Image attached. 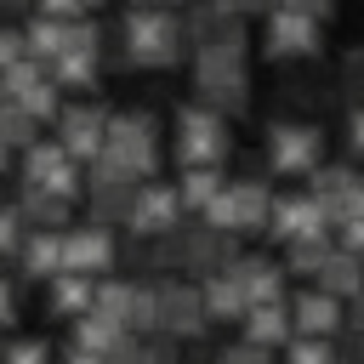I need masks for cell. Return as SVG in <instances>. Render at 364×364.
I'll use <instances>...</instances> for the list:
<instances>
[{
	"instance_id": "obj_1",
	"label": "cell",
	"mask_w": 364,
	"mask_h": 364,
	"mask_svg": "<svg viewBox=\"0 0 364 364\" xmlns=\"http://www.w3.org/2000/svg\"><path fill=\"white\" fill-rule=\"evenodd\" d=\"M188 57V34H182V17L171 11V6H159V0H148V6H125V17H119V63H131V68H176Z\"/></svg>"
},
{
	"instance_id": "obj_2",
	"label": "cell",
	"mask_w": 364,
	"mask_h": 364,
	"mask_svg": "<svg viewBox=\"0 0 364 364\" xmlns=\"http://www.w3.org/2000/svg\"><path fill=\"white\" fill-rule=\"evenodd\" d=\"M233 136H228V114H216L210 102H176L171 119V159L176 165H228Z\"/></svg>"
},
{
	"instance_id": "obj_3",
	"label": "cell",
	"mask_w": 364,
	"mask_h": 364,
	"mask_svg": "<svg viewBox=\"0 0 364 364\" xmlns=\"http://www.w3.org/2000/svg\"><path fill=\"white\" fill-rule=\"evenodd\" d=\"M165 131H159V119L148 114V108H108V136H102V154L114 159V165H125L131 176H154L159 171V154H165V142H159Z\"/></svg>"
},
{
	"instance_id": "obj_4",
	"label": "cell",
	"mask_w": 364,
	"mask_h": 364,
	"mask_svg": "<svg viewBox=\"0 0 364 364\" xmlns=\"http://www.w3.org/2000/svg\"><path fill=\"white\" fill-rule=\"evenodd\" d=\"M193 57V97L210 102L216 114L239 119L250 108V68H245V51H188Z\"/></svg>"
},
{
	"instance_id": "obj_5",
	"label": "cell",
	"mask_w": 364,
	"mask_h": 364,
	"mask_svg": "<svg viewBox=\"0 0 364 364\" xmlns=\"http://www.w3.org/2000/svg\"><path fill=\"white\" fill-rule=\"evenodd\" d=\"M318 159H324V125H318V119H296V114L267 119V131H262V165H267L273 176L301 182Z\"/></svg>"
},
{
	"instance_id": "obj_6",
	"label": "cell",
	"mask_w": 364,
	"mask_h": 364,
	"mask_svg": "<svg viewBox=\"0 0 364 364\" xmlns=\"http://www.w3.org/2000/svg\"><path fill=\"white\" fill-rule=\"evenodd\" d=\"M318 51H324V17L296 11L284 0H273L262 11V57L267 63H307Z\"/></svg>"
},
{
	"instance_id": "obj_7",
	"label": "cell",
	"mask_w": 364,
	"mask_h": 364,
	"mask_svg": "<svg viewBox=\"0 0 364 364\" xmlns=\"http://www.w3.org/2000/svg\"><path fill=\"white\" fill-rule=\"evenodd\" d=\"M154 330L171 336L176 347L199 341L210 330V313H205V296H199V279H154Z\"/></svg>"
},
{
	"instance_id": "obj_8",
	"label": "cell",
	"mask_w": 364,
	"mask_h": 364,
	"mask_svg": "<svg viewBox=\"0 0 364 364\" xmlns=\"http://www.w3.org/2000/svg\"><path fill=\"white\" fill-rule=\"evenodd\" d=\"M199 216H205V222H216V228H228L233 239L262 233V228H267V216H273V188H267L262 176H233V182H222V193H216Z\"/></svg>"
},
{
	"instance_id": "obj_9",
	"label": "cell",
	"mask_w": 364,
	"mask_h": 364,
	"mask_svg": "<svg viewBox=\"0 0 364 364\" xmlns=\"http://www.w3.org/2000/svg\"><path fill=\"white\" fill-rule=\"evenodd\" d=\"M17 176H23V182H40V188H51V193H68V199L85 193V165H80L57 136H34V142L17 154Z\"/></svg>"
},
{
	"instance_id": "obj_10",
	"label": "cell",
	"mask_w": 364,
	"mask_h": 364,
	"mask_svg": "<svg viewBox=\"0 0 364 364\" xmlns=\"http://www.w3.org/2000/svg\"><path fill=\"white\" fill-rule=\"evenodd\" d=\"M171 245H176V273H193V279H205V273H216V267H228L239 250H233V233L228 228H216V222H182L176 233H171Z\"/></svg>"
},
{
	"instance_id": "obj_11",
	"label": "cell",
	"mask_w": 364,
	"mask_h": 364,
	"mask_svg": "<svg viewBox=\"0 0 364 364\" xmlns=\"http://www.w3.org/2000/svg\"><path fill=\"white\" fill-rule=\"evenodd\" d=\"M182 216H188V205L176 193V182H154L148 176V182H136V199H131L125 228H131V239H154V233H176Z\"/></svg>"
},
{
	"instance_id": "obj_12",
	"label": "cell",
	"mask_w": 364,
	"mask_h": 364,
	"mask_svg": "<svg viewBox=\"0 0 364 364\" xmlns=\"http://www.w3.org/2000/svg\"><path fill=\"white\" fill-rule=\"evenodd\" d=\"M57 142L80 159V165H91L97 154H102V136H108V108L97 102V97H80V102H68V108H57Z\"/></svg>"
},
{
	"instance_id": "obj_13",
	"label": "cell",
	"mask_w": 364,
	"mask_h": 364,
	"mask_svg": "<svg viewBox=\"0 0 364 364\" xmlns=\"http://www.w3.org/2000/svg\"><path fill=\"white\" fill-rule=\"evenodd\" d=\"M114 262H119V245H114V228L108 222H68L63 228V267H74V273H114Z\"/></svg>"
},
{
	"instance_id": "obj_14",
	"label": "cell",
	"mask_w": 364,
	"mask_h": 364,
	"mask_svg": "<svg viewBox=\"0 0 364 364\" xmlns=\"http://www.w3.org/2000/svg\"><path fill=\"white\" fill-rule=\"evenodd\" d=\"M318 228H330V216H324V205L301 188V193H273V216H267V239L273 245H290V239H301V233H318Z\"/></svg>"
},
{
	"instance_id": "obj_15",
	"label": "cell",
	"mask_w": 364,
	"mask_h": 364,
	"mask_svg": "<svg viewBox=\"0 0 364 364\" xmlns=\"http://www.w3.org/2000/svg\"><path fill=\"white\" fill-rule=\"evenodd\" d=\"M290 324H296V336H330L336 341L347 330V301L318 290V284H307V290L290 296Z\"/></svg>"
},
{
	"instance_id": "obj_16",
	"label": "cell",
	"mask_w": 364,
	"mask_h": 364,
	"mask_svg": "<svg viewBox=\"0 0 364 364\" xmlns=\"http://www.w3.org/2000/svg\"><path fill=\"white\" fill-rule=\"evenodd\" d=\"M245 341H256V347H284L290 336H296V324H290V296H273V301H250L245 307V318L233 324Z\"/></svg>"
},
{
	"instance_id": "obj_17",
	"label": "cell",
	"mask_w": 364,
	"mask_h": 364,
	"mask_svg": "<svg viewBox=\"0 0 364 364\" xmlns=\"http://www.w3.org/2000/svg\"><path fill=\"white\" fill-rule=\"evenodd\" d=\"M17 256V273L46 284L51 273H63V228H23V245L11 250Z\"/></svg>"
},
{
	"instance_id": "obj_18",
	"label": "cell",
	"mask_w": 364,
	"mask_h": 364,
	"mask_svg": "<svg viewBox=\"0 0 364 364\" xmlns=\"http://www.w3.org/2000/svg\"><path fill=\"white\" fill-rule=\"evenodd\" d=\"M17 216H23V228H68V216H74V199L68 193H51V188H40V182H23L17 176Z\"/></svg>"
},
{
	"instance_id": "obj_19",
	"label": "cell",
	"mask_w": 364,
	"mask_h": 364,
	"mask_svg": "<svg viewBox=\"0 0 364 364\" xmlns=\"http://www.w3.org/2000/svg\"><path fill=\"white\" fill-rule=\"evenodd\" d=\"M199 296H205L210 324H239V318H245V307H250V296H245V284H239V273H233V267L205 273V279H199Z\"/></svg>"
},
{
	"instance_id": "obj_20",
	"label": "cell",
	"mask_w": 364,
	"mask_h": 364,
	"mask_svg": "<svg viewBox=\"0 0 364 364\" xmlns=\"http://www.w3.org/2000/svg\"><path fill=\"white\" fill-rule=\"evenodd\" d=\"M228 267L239 273V284H245L250 301H273V296H284V284H290L284 256H279V262H273V256H233Z\"/></svg>"
},
{
	"instance_id": "obj_21",
	"label": "cell",
	"mask_w": 364,
	"mask_h": 364,
	"mask_svg": "<svg viewBox=\"0 0 364 364\" xmlns=\"http://www.w3.org/2000/svg\"><path fill=\"white\" fill-rule=\"evenodd\" d=\"M91 296H97V273H74V267H63V273L46 279V307H51L57 318H80V313H91Z\"/></svg>"
},
{
	"instance_id": "obj_22",
	"label": "cell",
	"mask_w": 364,
	"mask_h": 364,
	"mask_svg": "<svg viewBox=\"0 0 364 364\" xmlns=\"http://www.w3.org/2000/svg\"><path fill=\"white\" fill-rule=\"evenodd\" d=\"M307 284H318V290H330V296H353L358 284H364V256L358 250H347V245H330V256L318 262V273L307 279Z\"/></svg>"
},
{
	"instance_id": "obj_23",
	"label": "cell",
	"mask_w": 364,
	"mask_h": 364,
	"mask_svg": "<svg viewBox=\"0 0 364 364\" xmlns=\"http://www.w3.org/2000/svg\"><path fill=\"white\" fill-rule=\"evenodd\" d=\"M46 68L63 91H97L102 85V57H91V51H57Z\"/></svg>"
},
{
	"instance_id": "obj_24",
	"label": "cell",
	"mask_w": 364,
	"mask_h": 364,
	"mask_svg": "<svg viewBox=\"0 0 364 364\" xmlns=\"http://www.w3.org/2000/svg\"><path fill=\"white\" fill-rule=\"evenodd\" d=\"M228 182V165H176V193L188 210H205Z\"/></svg>"
},
{
	"instance_id": "obj_25",
	"label": "cell",
	"mask_w": 364,
	"mask_h": 364,
	"mask_svg": "<svg viewBox=\"0 0 364 364\" xmlns=\"http://www.w3.org/2000/svg\"><path fill=\"white\" fill-rule=\"evenodd\" d=\"M301 182H307V193H313V199L324 205V216H330V210L347 199V188L358 182V165H324V159H318V165H313Z\"/></svg>"
},
{
	"instance_id": "obj_26",
	"label": "cell",
	"mask_w": 364,
	"mask_h": 364,
	"mask_svg": "<svg viewBox=\"0 0 364 364\" xmlns=\"http://www.w3.org/2000/svg\"><path fill=\"white\" fill-rule=\"evenodd\" d=\"M330 245H336V228H318V233L290 239V245H284V267H290V279H313L318 262L330 256Z\"/></svg>"
},
{
	"instance_id": "obj_27",
	"label": "cell",
	"mask_w": 364,
	"mask_h": 364,
	"mask_svg": "<svg viewBox=\"0 0 364 364\" xmlns=\"http://www.w3.org/2000/svg\"><path fill=\"white\" fill-rule=\"evenodd\" d=\"M63 28H68V17L34 11V17L23 23V51H28V57H40V63H51V57L63 51Z\"/></svg>"
},
{
	"instance_id": "obj_28",
	"label": "cell",
	"mask_w": 364,
	"mask_h": 364,
	"mask_svg": "<svg viewBox=\"0 0 364 364\" xmlns=\"http://www.w3.org/2000/svg\"><path fill=\"white\" fill-rule=\"evenodd\" d=\"M0 136H6V142L23 154L34 136H46V119H34V114H28L17 97H0Z\"/></svg>"
},
{
	"instance_id": "obj_29",
	"label": "cell",
	"mask_w": 364,
	"mask_h": 364,
	"mask_svg": "<svg viewBox=\"0 0 364 364\" xmlns=\"http://www.w3.org/2000/svg\"><path fill=\"white\" fill-rule=\"evenodd\" d=\"M68 324H74V330H68V341H80V347H91V353H108V347L125 336V330H119L108 313H97V307H91V313H80V318H68Z\"/></svg>"
},
{
	"instance_id": "obj_30",
	"label": "cell",
	"mask_w": 364,
	"mask_h": 364,
	"mask_svg": "<svg viewBox=\"0 0 364 364\" xmlns=\"http://www.w3.org/2000/svg\"><path fill=\"white\" fill-rule=\"evenodd\" d=\"M279 353H284V364H341L330 336H290Z\"/></svg>"
},
{
	"instance_id": "obj_31",
	"label": "cell",
	"mask_w": 364,
	"mask_h": 364,
	"mask_svg": "<svg viewBox=\"0 0 364 364\" xmlns=\"http://www.w3.org/2000/svg\"><path fill=\"white\" fill-rule=\"evenodd\" d=\"M0 364H57V353L46 336H11L0 341Z\"/></svg>"
},
{
	"instance_id": "obj_32",
	"label": "cell",
	"mask_w": 364,
	"mask_h": 364,
	"mask_svg": "<svg viewBox=\"0 0 364 364\" xmlns=\"http://www.w3.org/2000/svg\"><path fill=\"white\" fill-rule=\"evenodd\" d=\"M210 364H273V347H256V341H245V336H239V341H228Z\"/></svg>"
},
{
	"instance_id": "obj_33",
	"label": "cell",
	"mask_w": 364,
	"mask_h": 364,
	"mask_svg": "<svg viewBox=\"0 0 364 364\" xmlns=\"http://www.w3.org/2000/svg\"><path fill=\"white\" fill-rule=\"evenodd\" d=\"M23 245V216H17V205H0V256H11Z\"/></svg>"
},
{
	"instance_id": "obj_34",
	"label": "cell",
	"mask_w": 364,
	"mask_h": 364,
	"mask_svg": "<svg viewBox=\"0 0 364 364\" xmlns=\"http://www.w3.org/2000/svg\"><path fill=\"white\" fill-rule=\"evenodd\" d=\"M341 91H347L353 102H364V51H353V57L341 63Z\"/></svg>"
},
{
	"instance_id": "obj_35",
	"label": "cell",
	"mask_w": 364,
	"mask_h": 364,
	"mask_svg": "<svg viewBox=\"0 0 364 364\" xmlns=\"http://www.w3.org/2000/svg\"><path fill=\"white\" fill-rule=\"evenodd\" d=\"M353 216H364V176H358V182L347 188V199L330 210V228H336V222H353Z\"/></svg>"
},
{
	"instance_id": "obj_36",
	"label": "cell",
	"mask_w": 364,
	"mask_h": 364,
	"mask_svg": "<svg viewBox=\"0 0 364 364\" xmlns=\"http://www.w3.org/2000/svg\"><path fill=\"white\" fill-rule=\"evenodd\" d=\"M23 57V28H11V23H0V74L11 68Z\"/></svg>"
},
{
	"instance_id": "obj_37",
	"label": "cell",
	"mask_w": 364,
	"mask_h": 364,
	"mask_svg": "<svg viewBox=\"0 0 364 364\" xmlns=\"http://www.w3.org/2000/svg\"><path fill=\"white\" fill-rule=\"evenodd\" d=\"M336 353H341V364H364V330H341Z\"/></svg>"
},
{
	"instance_id": "obj_38",
	"label": "cell",
	"mask_w": 364,
	"mask_h": 364,
	"mask_svg": "<svg viewBox=\"0 0 364 364\" xmlns=\"http://www.w3.org/2000/svg\"><path fill=\"white\" fill-rule=\"evenodd\" d=\"M347 154L364 159V102H353V114H347Z\"/></svg>"
},
{
	"instance_id": "obj_39",
	"label": "cell",
	"mask_w": 364,
	"mask_h": 364,
	"mask_svg": "<svg viewBox=\"0 0 364 364\" xmlns=\"http://www.w3.org/2000/svg\"><path fill=\"white\" fill-rule=\"evenodd\" d=\"M336 245H347V250H358V256H364V216L336 222Z\"/></svg>"
},
{
	"instance_id": "obj_40",
	"label": "cell",
	"mask_w": 364,
	"mask_h": 364,
	"mask_svg": "<svg viewBox=\"0 0 364 364\" xmlns=\"http://www.w3.org/2000/svg\"><path fill=\"white\" fill-rule=\"evenodd\" d=\"M17 324V284L0 273V330H11Z\"/></svg>"
},
{
	"instance_id": "obj_41",
	"label": "cell",
	"mask_w": 364,
	"mask_h": 364,
	"mask_svg": "<svg viewBox=\"0 0 364 364\" xmlns=\"http://www.w3.org/2000/svg\"><path fill=\"white\" fill-rule=\"evenodd\" d=\"M57 364H108L102 353H91V347H80V341H68L63 353H57Z\"/></svg>"
},
{
	"instance_id": "obj_42",
	"label": "cell",
	"mask_w": 364,
	"mask_h": 364,
	"mask_svg": "<svg viewBox=\"0 0 364 364\" xmlns=\"http://www.w3.org/2000/svg\"><path fill=\"white\" fill-rule=\"evenodd\" d=\"M347 330H364V284L347 296Z\"/></svg>"
},
{
	"instance_id": "obj_43",
	"label": "cell",
	"mask_w": 364,
	"mask_h": 364,
	"mask_svg": "<svg viewBox=\"0 0 364 364\" xmlns=\"http://www.w3.org/2000/svg\"><path fill=\"white\" fill-rule=\"evenodd\" d=\"M284 6H296V11H313V17H330V11H336V0H284Z\"/></svg>"
},
{
	"instance_id": "obj_44",
	"label": "cell",
	"mask_w": 364,
	"mask_h": 364,
	"mask_svg": "<svg viewBox=\"0 0 364 364\" xmlns=\"http://www.w3.org/2000/svg\"><path fill=\"white\" fill-rule=\"evenodd\" d=\"M11 165H17V148H11V142H6V136H0V176H6V171H11Z\"/></svg>"
},
{
	"instance_id": "obj_45",
	"label": "cell",
	"mask_w": 364,
	"mask_h": 364,
	"mask_svg": "<svg viewBox=\"0 0 364 364\" xmlns=\"http://www.w3.org/2000/svg\"><path fill=\"white\" fill-rule=\"evenodd\" d=\"M23 6H28V0H0V17H6V11H23Z\"/></svg>"
},
{
	"instance_id": "obj_46",
	"label": "cell",
	"mask_w": 364,
	"mask_h": 364,
	"mask_svg": "<svg viewBox=\"0 0 364 364\" xmlns=\"http://www.w3.org/2000/svg\"><path fill=\"white\" fill-rule=\"evenodd\" d=\"M136 6H148V0H136Z\"/></svg>"
},
{
	"instance_id": "obj_47",
	"label": "cell",
	"mask_w": 364,
	"mask_h": 364,
	"mask_svg": "<svg viewBox=\"0 0 364 364\" xmlns=\"http://www.w3.org/2000/svg\"><path fill=\"white\" fill-rule=\"evenodd\" d=\"M182 6H188V0H182Z\"/></svg>"
}]
</instances>
